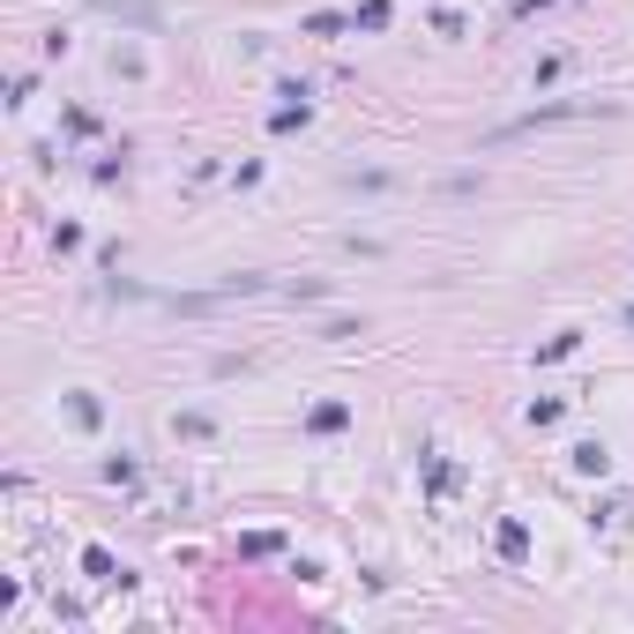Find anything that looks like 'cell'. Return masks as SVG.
Instances as JSON below:
<instances>
[{"label":"cell","mask_w":634,"mask_h":634,"mask_svg":"<svg viewBox=\"0 0 634 634\" xmlns=\"http://www.w3.org/2000/svg\"><path fill=\"white\" fill-rule=\"evenodd\" d=\"M627 321H634V314H627Z\"/></svg>","instance_id":"obj_1"}]
</instances>
